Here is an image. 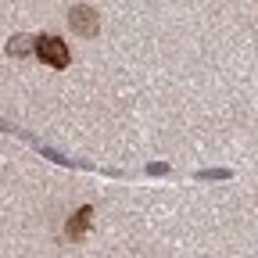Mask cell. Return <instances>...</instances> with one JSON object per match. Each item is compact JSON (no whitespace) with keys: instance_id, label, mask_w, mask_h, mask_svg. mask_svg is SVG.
I'll return each mask as SVG.
<instances>
[{"instance_id":"6da1fadb","label":"cell","mask_w":258,"mask_h":258,"mask_svg":"<svg viewBox=\"0 0 258 258\" xmlns=\"http://www.w3.org/2000/svg\"><path fill=\"white\" fill-rule=\"evenodd\" d=\"M36 54L47 64H54V69H64V64H69V47H64L61 36H40L36 40Z\"/></svg>"},{"instance_id":"7a4b0ae2","label":"cell","mask_w":258,"mask_h":258,"mask_svg":"<svg viewBox=\"0 0 258 258\" xmlns=\"http://www.w3.org/2000/svg\"><path fill=\"white\" fill-rule=\"evenodd\" d=\"M72 22H76V29L83 32V36H93V32H97V22H93V11L90 8H76L72 11Z\"/></svg>"},{"instance_id":"3957f363","label":"cell","mask_w":258,"mask_h":258,"mask_svg":"<svg viewBox=\"0 0 258 258\" xmlns=\"http://www.w3.org/2000/svg\"><path fill=\"white\" fill-rule=\"evenodd\" d=\"M90 208H79V215H76V222H69V237H79L83 230H86V226H90Z\"/></svg>"},{"instance_id":"277c9868","label":"cell","mask_w":258,"mask_h":258,"mask_svg":"<svg viewBox=\"0 0 258 258\" xmlns=\"http://www.w3.org/2000/svg\"><path fill=\"white\" fill-rule=\"evenodd\" d=\"M25 43H29V40H22V36H18V40H11V43H8V50H11V54H25V50H29Z\"/></svg>"}]
</instances>
